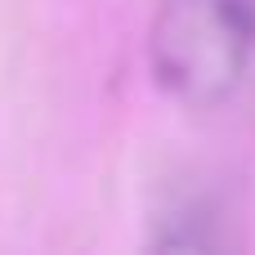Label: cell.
<instances>
[{
    "instance_id": "obj_2",
    "label": "cell",
    "mask_w": 255,
    "mask_h": 255,
    "mask_svg": "<svg viewBox=\"0 0 255 255\" xmlns=\"http://www.w3.org/2000/svg\"><path fill=\"white\" fill-rule=\"evenodd\" d=\"M157 247H220V215L206 197H188L179 206H170L161 215V233H157Z\"/></svg>"
},
{
    "instance_id": "obj_1",
    "label": "cell",
    "mask_w": 255,
    "mask_h": 255,
    "mask_svg": "<svg viewBox=\"0 0 255 255\" xmlns=\"http://www.w3.org/2000/svg\"><path fill=\"white\" fill-rule=\"evenodd\" d=\"M255 58V0H161L148 27V72L184 108H220Z\"/></svg>"
}]
</instances>
